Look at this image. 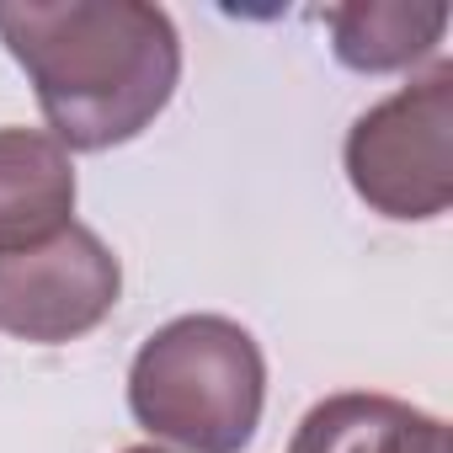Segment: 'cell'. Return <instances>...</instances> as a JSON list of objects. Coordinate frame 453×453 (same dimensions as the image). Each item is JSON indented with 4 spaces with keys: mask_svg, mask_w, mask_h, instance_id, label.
<instances>
[{
    "mask_svg": "<svg viewBox=\"0 0 453 453\" xmlns=\"http://www.w3.org/2000/svg\"><path fill=\"white\" fill-rule=\"evenodd\" d=\"M0 38L33 75L65 150H112L155 123L181 75V38L144 0L0 6Z\"/></svg>",
    "mask_w": 453,
    "mask_h": 453,
    "instance_id": "1",
    "label": "cell"
},
{
    "mask_svg": "<svg viewBox=\"0 0 453 453\" xmlns=\"http://www.w3.org/2000/svg\"><path fill=\"white\" fill-rule=\"evenodd\" d=\"M262 347L224 315H181L160 326L128 368V405L139 426L187 453H241L262 421Z\"/></svg>",
    "mask_w": 453,
    "mask_h": 453,
    "instance_id": "2",
    "label": "cell"
},
{
    "mask_svg": "<svg viewBox=\"0 0 453 453\" xmlns=\"http://www.w3.org/2000/svg\"><path fill=\"white\" fill-rule=\"evenodd\" d=\"M347 176L389 219H437L453 203V65H437L352 123Z\"/></svg>",
    "mask_w": 453,
    "mask_h": 453,
    "instance_id": "3",
    "label": "cell"
},
{
    "mask_svg": "<svg viewBox=\"0 0 453 453\" xmlns=\"http://www.w3.org/2000/svg\"><path fill=\"white\" fill-rule=\"evenodd\" d=\"M118 288V257L86 224H70L33 251L0 257V326L43 347L75 342L112 315Z\"/></svg>",
    "mask_w": 453,
    "mask_h": 453,
    "instance_id": "4",
    "label": "cell"
},
{
    "mask_svg": "<svg viewBox=\"0 0 453 453\" xmlns=\"http://www.w3.org/2000/svg\"><path fill=\"white\" fill-rule=\"evenodd\" d=\"M75 165L43 128H0V257L33 251L70 230Z\"/></svg>",
    "mask_w": 453,
    "mask_h": 453,
    "instance_id": "5",
    "label": "cell"
},
{
    "mask_svg": "<svg viewBox=\"0 0 453 453\" xmlns=\"http://www.w3.org/2000/svg\"><path fill=\"white\" fill-rule=\"evenodd\" d=\"M288 453H448V426L389 395H331L299 421Z\"/></svg>",
    "mask_w": 453,
    "mask_h": 453,
    "instance_id": "6",
    "label": "cell"
},
{
    "mask_svg": "<svg viewBox=\"0 0 453 453\" xmlns=\"http://www.w3.org/2000/svg\"><path fill=\"white\" fill-rule=\"evenodd\" d=\"M336 59L363 75L405 70L426 59L448 27V6H411V0H357V6L326 12Z\"/></svg>",
    "mask_w": 453,
    "mask_h": 453,
    "instance_id": "7",
    "label": "cell"
},
{
    "mask_svg": "<svg viewBox=\"0 0 453 453\" xmlns=\"http://www.w3.org/2000/svg\"><path fill=\"white\" fill-rule=\"evenodd\" d=\"M128 453H160V448H128Z\"/></svg>",
    "mask_w": 453,
    "mask_h": 453,
    "instance_id": "8",
    "label": "cell"
}]
</instances>
